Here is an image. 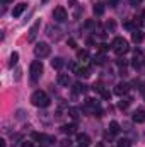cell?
Segmentation results:
<instances>
[{"instance_id": "obj_1", "label": "cell", "mask_w": 145, "mask_h": 147, "mask_svg": "<svg viewBox=\"0 0 145 147\" xmlns=\"http://www.w3.org/2000/svg\"><path fill=\"white\" fill-rule=\"evenodd\" d=\"M31 103L36 108H46V106H50V98H48V94L44 91H36L31 96Z\"/></svg>"}, {"instance_id": "obj_2", "label": "cell", "mask_w": 145, "mask_h": 147, "mask_svg": "<svg viewBox=\"0 0 145 147\" xmlns=\"http://www.w3.org/2000/svg\"><path fill=\"white\" fill-rule=\"evenodd\" d=\"M113 50H114V53L116 55H125V53H128V50H130V46H128V41L125 39V38H121V36H118V38H114L113 39Z\"/></svg>"}, {"instance_id": "obj_3", "label": "cell", "mask_w": 145, "mask_h": 147, "mask_svg": "<svg viewBox=\"0 0 145 147\" xmlns=\"http://www.w3.org/2000/svg\"><path fill=\"white\" fill-rule=\"evenodd\" d=\"M29 74H31V79L36 82L38 79L43 75V62L41 60H34L31 63V69H29Z\"/></svg>"}, {"instance_id": "obj_4", "label": "cell", "mask_w": 145, "mask_h": 147, "mask_svg": "<svg viewBox=\"0 0 145 147\" xmlns=\"http://www.w3.org/2000/svg\"><path fill=\"white\" fill-rule=\"evenodd\" d=\"M50 53H51V46L48 43H38L36 46H34V55H36L38 58H44Z\"/></svg>"}, {"instance_id": "obj_5", "label": "cell", "mask_w": 145, "mask_h": 147, "mask_svg": "<svg viewBox=\"0 0 145 147\" xmlns=\"http://www.w3.org/2000/svg\"><path fill=\"white\" fill-rule=\"evenodd\" d=\"M53 17H55L56 22H65V21L68 19V14H67L65 7H56V9L53 10Z\"/></svg>"}, {"instance_id": "obj_6", "label": "cell", "mask_w": 145, "mask_h": 147, "mask_svg": "<svg viewBox=\"0 0 145 147\" xmlns=\"http://www.w3.org/2000/svg\"><path fill=\"white\" fill-rule=\"evenodd\" d=\"M39 28H41V21L38 19V21H34V24L29 28V34H28V39L29 41H34L38 36V33H39Z\"/></svg>"}, {"instance_id": "obj_7", "label": "cell", "mask_w": 145, "mask_h": 147, "mask_svg": "<svg viewBox=\"0 0 145 147\" xmlns=\"http://www.w3.org/2000/svg\"><path fill=\"white\" fill-rule=\"evenodd\" d=\"M128 91H130V86H128L126 82H118L116 87H114V92H116L118 96H125Z\"/></svg>"}, {"instance_id": "obj_8", "label": "cell", "mask_w": 145, "mask_h": 147, "mask_svg": "<svg viewBox=\"0 0 145 147\" xmlns=\"http://www.w3.org/2000/svg\"><path fill=\"white\" fill-rule=\"evenodd\" d=\"M33 139L38 140V142H55V139L53 137H48V135H44V134H39V132H33Z\"/></svg>"}, {"instance_id": "obj_9", "label": "cell", "mask_w": 145, "mask_h": 147, "mask_svg": "<svg viewBox=\"0 0 145 147\" xmlns=\"http://www.w3.org/2000/svg\"><path fill=\"white\" fill-rule=\"evenodd\" d=\"M132 120H133L135 123H145V111L144 110H137L135 113H133Z\"/></svg>"}, {"instance_id": "obj_10", "label": "cell", "mask_w": 145, "mask_h": 147, "mask_svg": "<svg viewBox=\"0 0 145 147\" xmlns=\"http://www.w3.org/2000/svg\"><path fill=\"white\" fill-rule=\"evenodd\" d=\"M26 9H28V3H24V2H22V3H17V5L12 9V16H14V17H19Z\"/></svg>"}, {"instance_id": "obj_11", "label": "cell", "mask_w": 145, "mask_h": 147, "mask_svg": "<svg viewBox=\"0 0 145 147\" xmlns=\"http://www.w3.org/2000/svg\"><path fill=\"white\" fill-rule=\"evenodd\" d=\"M77 142H79L80 147H87L91 144V139H89V135H85V134H79V135H77Z\"/></svg>"}, {"instance_id": "obj_12", "label": "cell", "mask_w": 145, "mask_h": 147, "mask_svg": "<svg viewBox=\"0 0 145 147\" xmlns=\"http://www.w3.org/2000/svg\"><path fill=\"white\" fill-rule=\"evenodd\" d=\"M73 72L77 74L79 77H84V79H87L89 75H91V70L87 69V67H75V70Z\"/></svg>"}, {"instance_id": "obj_13", "label": "cell", "mask_w": 145, "mask_h": 147, "mask_svg": "<svg viewBox=\"0 0 145 147\" xmlns=\"http://www.w3.org/2000/svg\"><path fill=\"white\" fill-rule=\"evenodd\" d=\"M56 82H58L60 86H68V84H70V77H68L67 74H58Z\"/></svg>"}, {"instance_id": "obj_14", "label": "cell", "mask_w": 145, "mask_h": 147, "mask_svg": "<svg viewBox=\"0 0 145 147\" xmlns=\"http://www.w3.org/2000/svg\"><path fill=\"white\" fill-rule=\"evenodd\" d=\"M132 39H133V43H142V41H144V33H142L140 29H135V31L132 33Z\"/></svg>"}, {"instance_id": "obj_15", "label": "cell", "mask_w": 145, "mask_h": 147, "mask_svg": "<svg viewBox=\"0 0 145 147\" xmlns=\"http://www.w3.org/2000/svg\"><path fill=\"white\" fill-rule=\"evenodd\" d=\"M85 106H87V108H91V110H99V103H97V101H96V99H92V98H87V99H85Z\"/></svg>"}, {"instance_id": "obj_16", "label": "cell", "mask_w": 145, "mask_h": 147, "mask_svg": "<svg viewBox=\"0 0 145 147\" xmlns=\"http://www.w3.org/2000/svg\"><path fill=\"white\" fill-rule=\"evenodd\" d=\"M104 10H106L104 3H96V5H94V9H92L94 16H103V14H104Z\"/></svg>"}, {"instance_id": "obj_17", "label": "cell", "mask_w": 145, "mask_h": 147, "mask_svg": "<svg viewBox=\"0 0 145 147\" xmlns=\"http://www.w3.org/2000/svg\"><path fill=\"white\" fill-rule=\"evenodd\" d=\"M63 65H65V62H63L62 58H58V57L51 60V67H53V69H56V70H58V69H62Z\"/></svg>"}, {"instance_id": "obj_18", "label": "cell", "mask_w": 145, "mask_h": 147, "mask_svg": "<svg viewBox=\"0 0 145 147\" xmlns=\"http://www.w3.org/2000/svg\"><path fill=\"white\" fill-rule=\"evenodd\" d=\"M119 130L121 128H119V123L118 121H111L109 123V134H114L116 135V134H119Z\"/></svg>"}, {"instance_id": "obj_19", "label": "cell", "mask_w": 145, "mask_h": 147, "mask_svg": "<svg viewBox=\"0 0 145 147\" xmlns=\"http://www.w3.org/2000/svg\"><path fill=\"white\" fill-rule=\"evenodd\" d=\"M130 103H132V99L125 98V99H121V101L118 103V108H119V110H126V108L130 106Z\"/></svg>"}, {"instance_id": "obj_20", "label": "cell", "mask_w": 145, "mask_h": 147, "mask_svg": "<svg viewBox=\"0 0 145 147\" xmlns=\"http://www.w3.org/2000/svg\"><path fill=\"white\" fill-rule=\"evenodd\" d=\"M75 128H77L75 125H63V127H62V132L70 135V134H73V132H75Z\"/></svg>"}, {"instance_id": "obj_21", "label": "cell", "mask_w": 145, "mask_h": 147, "mask_svg": "<svg viewBox=\"0 0 145 147\" xmlns=\"http://www.w3.org/2000/svg\"><path fill=\"white\" fill-rule=\"evenodd\" d=\"M77 58L79 60H87L89 58V51L87 50H79L77 51Z\"/></svg>"}, {"instance_id": "obj_22", "label": "cell", "mask_w": 145, "mask_h": 147, "mask_svg": "<svg viewBox=\"0 0 145 147\" xmlns=\"http://www.w3.org/2000/svg\"><path fill=\"white\" fill-rule=\"evenodd\" d=\"M17 62H19V53H17V51H14V53L10 55V62H9V67H14Z\"/></svg>"}, {"instance_id": "obj_23", "label": "cell", "mask_w": 145, "mask_h": 147, "mask_svg": "<svg viewBox=\"0 0 145 147\" xmlns=\"http://www.w3.org/2000/svg\"><path fill=\"white\" fill-rule=\"evenodd\" d=\"M75 92H82V94H84V92H87V86H85V84L77 82V84H75Z\"/></svg>"}, {"instance_id": "obj_24", "label": "cell", "mask_w": 145, "mask_h": 147, "mask_svg": "<svg viewBox=\"0 0 145 147\" xmlns=\"http://www.w3.org/2000/svg\"><path fill=\"white\" fill-rule=\"evenodd\" d=\"M130 146H132V142L128 139H119L118 140V147H130Z\"/></svg>"}, {"instance_id": "obj_25", "label": "cell", "mask_w": 145, "mask_h": 147, "mask_svg": "<svg viewBox=\"0 0 145 147\" xmlns=\"http://www.w3.org/2000/svg\"><path fill=\"white\" fill-rule=\"evenodd\" d=\"M94 62H96V63H99V65H101V63H104V55H103V53L96 55V57H94Z\"/></svg>"}, {"instance_id": "obj_26", "label": "cell", "mask_w": 145, "mask_h": 147, "mask_svg": "<svg viewBox=\"0 0 145 147\" xmlns=\"http://www.w3.org/2000/svg\"><path fill=\"white\" fill-rule=\"evenodd\" d=\"M132 65H133V69H140V65H142V63H140V57H137V55H135V58H133Z\"/></svg>"}, {"instance_id": "obj_27", "label": "cell", "mask_w": 145, "mask_h": 147, "mask_svg": "<svg viewBox=\"0 0 145 147\" xmlns=\"http://www.w3.org/2000/svg\"><path fill=\"white\" fill-rule=\"evenodd\" d=\"M114 28H116V22H114L113 19L106 22V29H109V31H114Z\"/></svg>"}, {"instance_id": "obj_28", "label": "cell", "mask_w": 145, "mask_h": 147, "mask_svg": "<svg viewBox=\"0 0 145 147\" xmlns=\"http://www.w3.org/2000/svg\"><path fill=\"white\" fill-rule=\"evenodd\" d=\"M109 50V45H106V43H101V45H99V51H101V53H104V51H108Z\"/></svg>"}, {"instance_id": "obj_29", "label": "cell", "mask_w": 145, "mask_h": 147, "mask_svg": "<svg viewBox=\"0 0 145 147\" xmlns=\"http://www.w3.org/2000/svg\"><path fill=\"white\" fill-rule=\"evenodd\" d=\"M68 115L72 116L73 120H77V116H79V115H77V110H75V108H68Z\"/></svg>"}, {"instance_id": "obj_30", "label": "cell", "mask_w": 145, "mask_h": 147, "mask_svg": "<svg viewBox=\"0 0 145 147\" xmlns=\"http://www.w3.org/2000/svg\"><path fill=\"white\" fill-rule=\"evenodd\" d=\"M70 146H72L70 139H65V140H62V147H70Z\"/></svg>"}, {"instance_id": "obj_31", "label": "cell", "mask_w": 145, "mask_h": 147, "mask_svg": "<svg viewBox=\"0 0 145 147\" xmlns=\"http://www.w3.org/2000/svg\"><path fill=\"white\" fill-rule=\"evenodd\" d=\"M101 94H103V98H104V99H109V98H111V92H108L106 89H104V91H103Z\"/></svg>"}, {"instance_id": "obj_32", "label": "cell", "mask_w": 145, "mask_h": 147, "mask_svg": "<svg viewBox=\"0 0 145 147\" xmlns=\"http://www.w3.org/2000/svg\"><path fill=\"white\" fill-rule=\"evenodd\" d=\"M118 65H119V67H123V69H125V65H126V60H125V58H123V60H121V58H119V60H118Z\"/></svg>"}, {"instance_id": "obj_33", "label": "cell", "mask_w": 145, "mask_h": 147, "mask_svg": "<svg viewBox=\"0 0 145 147\" xmlns=\"http://www.w3.org/2000/svg\"><path fill=\"white\" fill-rule=\"evenodd\" d=\"M130 3L137 7V5H140V3H142V0H130Z\"/></svg>"}, {"instance_id": "obj_34", "label": "cell", "mask_w": 145, "mask_h": 147, "mask_svg": "<svg viewBox=\"0 0 145 147\" xmlns=\"http://www.w3.org/2000/svg\"><path fill=\"white\" fill-rule=\"evenodd\" d=\"M21 147H34V144H33V142H22Z\"/></svg>"}, {"instance_id": "obj_35", "label": "cell", "mask_w": 145, "mask_h": 147, "mask_svg": "<svg viewBox=\"0 0 145 147\" xmlns=\"http://www.w3.org/2000/svg\"><path fill=\"white\" fill-rule=\"evenodd\" d=\"M109 5H111V7H116V5H118V0H109Z\"/></svg>"}, {"instance_id": "obj_36", "label": "cell", "mask_w": 145, "mask_h": 147, "mask_svg": "<svg viewBox=\"0 0 145 147\" xmlns=\"http://www.w3.org/2000/svg\"><path fill=\"white\" fill-rule=\"evenodd\" d=\"M21 74H22V70H17V72H15V80L21 79Z\"/></svg>"}, {"instance_id": "obj_37", "label": "cell", "mask_w": 145, "mask_h": 147, "mask_svg": "<svg viewBox=\"0 0 145 147\" xmlns=\"http://www.w3.org/2000/svg\"><path fill=\"white\" fill-rule=\"evenodd\" d=\"M68 45H70V48H75V41L73 39H68Z\"/></svg>"}, {"instance_id": "obj_38", "label": "cell", "mask_w": 145, "mask_h": 147, "mask_svg": "<svg viewBox=\"0 0 145 147\" xmlns=\"http://www.w3.org/2000/svg\"><path fill=\"white\" fill-rule=\"evenodd\" d=\"M0 147H5V140H0Z\"/></svg>"}, {"instance_id": "obj_39", "label": "cell", "mask_w": 145, "mask_h": 147, "mask_svg": "<svg viewBox=\"0 0 145 147\" xmlns=\"http://www.w3.org/2000/svg\"><path fill=\"white\" fill-rule=\"evenodd\" d=\"M3 3H10V2H14V0H2Z\"/></svg>"}, {"instance_id": "obj_40", "label": "cell", "mask_w": 145, "mask_h": 147, "mask_svg": "<svg viewBox=\"0 0 145 147\" xmlns=\"http://www.w3.org/2000/svg\"><path fill=\"white\" fill-rule=\"evenodd\" d=\"M41 3H48V0H41Z\"/></svg>"}, {"instance_id": "obj_41", "label": "cell", "mask_w": 145, "mask_h": 147, "mask_svg": "<svg viewBox=\"0 0 145 147\" xmlns=\"http://www.w3.org/2000/svg\"><path fill=\"white\" fill-rule=\"evenodd\" d=\"M39 147H46V146H39Z\"/></svg>"}, {"instance_id": "obj_42", "label": "cell", "mask_w": 145, "mask_h": 147, "mask_svg": "<svg viewBox=\"0 0 145 147\" xmlns=\"http://www.w3.org/2000/svg\"><path fill=\"white\" fill-rule=\"evenodd\" d=\"M144 96H145V89H144Z\"/></svg>"}, {"instance_id": "obj_43", "label": "cell", "mask_w": 145, "mask_h": 147, "mask_svg": "<svg viewBox=\"0 0 145 147\" xmlns=\"http://www.w3.org/2000/svg\"><path fill=\"white\" fill-rule=\"evenodd\" d=\"M144 17H145V12H144Z\"/></svg>"}]
</instances>
